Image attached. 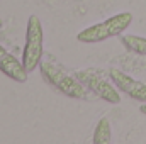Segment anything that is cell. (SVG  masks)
Segmentation results:
<instances>
[{
  "instance_id": "1",
  "label": "cell",
  "mask_w": 146,
  "mask_h": 144,
  "mask_svg": "<svg viewBox=\"0 0 146 144\" xmlns=\"http://www.w3.org/2000/svg\"><path fill=\"white\" fill-rule=\"evenodd\" d=\"M39 71H41L42 80L48 85H51L54 90H58L60 93H63L70 98H76V100H87L88 98L90 90L75 75H68L58 65H54L51 61H41Z\"/></svg>"
},
{
  "instance_id": "2",
  "label": "cell",
  "mask_w": 146,
  "mask_h": 144,
  "mask_svg": "<svg viewBox=\"0 0 146 144\" xmlns=\"http://www.w3.org/2000/svg\"><path fill=\"white\" fill-rule=\"evenodd\" d=\"M133 22V14L131 12H119L114 14L112 17L97 22L94 26L85 27L76 34V41L83 44H95V42H104L110 37L121 36Z\"/></svg>"
},
{
  "instance_id": "3",
  "label": "cell",
  "mask_w": 146,
  "mask_h": 144,
  "mask_svg": "<svg viewBox=\"0 0 146 144\" xmlns=\"http://www.w3.org/2000/svg\"><path fill=\"white\" fill-rule=\"evenodd\" d=\"M42 54H44L42 24H41V19L36 14H31L27 19V26H26V42H24L21 61L26 66V70L31 73L33 70L39 68V65L42 61Z\"/></svg>"
},
{
  "instance_id": "4",
  "label": "cell",
  "mask_w": 146,
  "mask_h": 144,
  "mask_svg": "<svg viewBox=\"0 0 146 144\" xmlns=\"http://www.w3.org/2000/svg\"><path fill=\"white\" fill-rule=\"evenodd\" d=\"M95 97H99L100 100L107 102V104H121V95H119V88L114 85V81L107 78L104 73L97 68H85V70H78L73 73Z\"/></svg>"
},
{
  "instance_id": "5",
  "label": "cell",
  "mask_w": 146,
  "mask_h": 144,
  "mask_svg": "<svg viewBox=\"0 0 146 144\" xmlns=\"http://www.w3.org/2000/svg\"><path fill=\"white\" fill-rule=\"evenodd\" d=\"M107 75L114 81V85L119 88V92L129 95L131 98H134V100H138L141 104H146V83L134 80L133 76L121 71L119 68H109Z\"/></svg>"
},
{
  "instance_id": "6",
  "label": "cell",
  "mask_w": 146,
  "mask_h": 144,
  "mask_svg": "<svg viewBox=\"0 0 146 144\" xmlns=\"http://www.w3.org/2000/svg\"><path fill=\"white\" fill-rule=\"evenodd\" d=\"M0 71L17 83H26L29 71L14 54H10L3 46H0Z\"/></svg>"
},
{
  "instance_id": "7",
  "label": "cell",
  "mask_w": 146,
  "mask_h": 144,
  "mask_svg": "<svg viewBox=\"0 0 146 144\" xmlns=\"http://www.w3.org/2000/svg\"><path fill=\"white\" fill-rule=\"evenodd\" d=\"M92 143L94 144H110L112 143V127H110L109 117H102L97 122V126L94 129Z\"/></svg>"
},
{
  "instance_id": "8",
  "label": "cell",
  "mask_w": 146,
  "mask_h": 144,
  "mask_svg": "<svg viewBox=\"0 0 146 144\" xmlns=\"http://www.w3.org/2000/svg\"><path fill=\"white\" fill-rule=\"evenodd\" d=\"M121 42L129 53L138 56H146V37L127 34V36H121Z\"/></svg>"
},
{
  "instance_id": "9",
  "label": "cell",
  "mask_w": 146,
  "mask_h": 144,
  "mask_svg": "<svg viewBox=\"0 0 146 144\" xmlns=\"http://www.w3.org/2000/svg\"><path fill=\"white\" fill-rule=\"evenodd\" d=\"M139 112H141L143 115H146V104H141V107H139Z\"/></svg>"
},
{
  "instance_id": "10",
  "label": "cell",
  "mask_w": 146,
  "mask_h": 144,
  "mask_svg": "<svg viewBox=\"0 0 146 144\" xmlns=\"http://www.w3.org/2000/svg\"><path fill=\"white\" fill-rule=\"evenodd\" d=\"M2 26H3V20H2V19H0V27H2Z\"/></svg>"
}]
</instances>
